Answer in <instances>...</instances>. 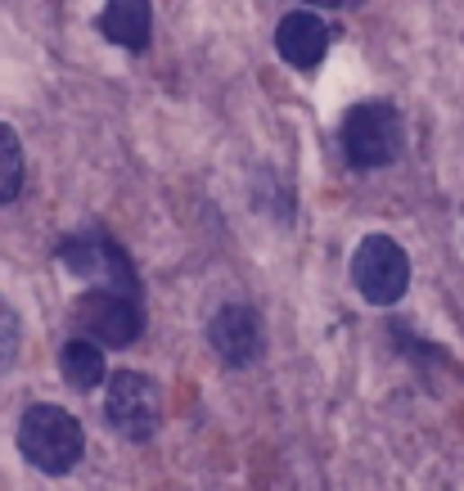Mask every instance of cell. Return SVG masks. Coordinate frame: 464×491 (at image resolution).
Instances as JSON below:
<instances>
[{
	"mask_svg": "<svg viewBox=\"0 0 464 491\" xmlns=\"http://www.w3.org/2000/svg\"><path fill=\"white\" fill-rule=\"evenodd\" d=\"M23 190V140L14 136V127L0 122V208L14 203Z\"/></svg>",
	"mask_w": 464,
	"mask_h": 491,
	"instance_id": "8fae6325",
	"label": "cell"
},
{
	"mask_svg": "<svg viewBox=\"0 0 464 491\" xmlns=\"http://www.w3.org/2000/svg\"><path fill=\"white\" fill-rule=\"evenodd\" d=\"M19 347H23V325H19L14 307L5 302V293H0V374L19 361Z\"/></svg>",
	"mask_w": 464,
	"mask_h": 491,
	"instance_id": "7c38bea8",
	"label": "cell"
},
{
	"mask_svg": "<svg viewBox=\"0 0 464 491\" xmlns=\"http://www.w3.org/2000/svg\"><path fill=\"white\" fill-rule=\"evenodd\" d=\"M55 257H59L73 275H82V280H95V284H109V289H127V293H136V271H131L127 253H122L104 230L68 235V239L55 248Z\"/></svg>",
	"mask_w": 464,
	"mask_h": 491,
	"instance_id": "8992f818",
	"label": "cell"
},
{
	"mask_svg": "<svg viewBox=\"0 0 464 491\" xmlns=\"http://www.w3.org/2000/svg\"><path fill=\"white\" fill-rule=\"evenodd\" d=\"M208 343H212V352H217L226 365L244 370V365H253V361L262 356L266 334H262V320H257L253 307L230 302V307H221V311L208 320Z\"/></svg>",
	"mask_w": 464,
	"mask_h": 491,
	"instance_id": "52a82bcc",
	"label": "cell"
},
{
	"mask_svg": "<svg viewBox=\"0 0 464 491\" xmlns=\"http://www.w3.org/2000/svg\"><path fill=\"white\" fill-rule=\"evenodd\" d=\"M275 50H280V59L284 64H293V68H316L320 59H325V50H329V28L311 14V10H293V14H284L280 19V28H275Z\"/></svg>",
	"mask_w": 464,
	"mask_h": 491,
	"instance_id": "ba28073f",
	"label": "cell"
},
{
	"mask_svg": "<svg viewBox=\"0 0 464 491\" xmlns=\"http://www.w3.org/2000/svg\"><path fill=\"white\" fill-rule=\"evenodd\" d=\"M100 32L104 41L122 46V50H145L154 19H149V0H109L100 14Z\"/></svg>",
	"mask_w": 464,
	"mask_h": 491,
	"instance_id": "9c48e42d",
	"label": "cell"
},
{
	"mask_svg": "<svg viewBox=\"0 0 464 491\" xmlns=\"http://www.w3.org/2000/svg\"><path fill=\"white\" fill-rule=\"evenodd\" d=\"M307 5H329V10H338V5H343V0H307Z\"/></svg>",
	"mask_w": 464,
	"mask_h": 491,
	"instance_id": "4fadbf2b",
	"label": "cell"
},
{
	"mask_svg": "<svg viewBox=\"0 0 464 491\" xmlns=\"http://www.w3.org/2000/svg\"><path fill=\"white\" fill-rule=\"evenodd\" d=\"M338 145L343 158L361 172H379L388 163H397L401 154V118L392 104H356L347 109L343 127H338Z\"/></svg>",
	"mask_w": 464,
	"mask_h": 491,
	"instance_id": "7a4b0ae2",
	"label": "cell"
},
{
	"mask_svg": "<svg viewBox=\"0 0 464 491\" xmlns=\"http://www.w3.org/2000/svg\"><path fill=\"white\" fill-rule=\"evenodd\" d=\"M19 451L32 469L64 478V473L77 469V460L86 451V433L59 406H28L23 419H19Z\"/></svg>",
	"mask_w": 464,
	"mask_h": 491,
	"instance_id": "6da1fadb",
	"label": "cell"
},
{
	"mask_svg": "<svg viewBox=\"0 0 464 491\" xmlns=\"http://www.w3.org/2000/svg\"><path fill=\"white\" fill-rule=\"evenodd\" d=\"M104 415L109 424L131 437V442H149L163 424V388L140 374V370H122L109 379V392H104Z\"/></svg>",
	"mask_w": 464,
	"mask_h": 491,
	"instance_id": "5b68a950",
	"label": "cell"
},
{
	"mask_svg": "<svg viewBox=\"0 0 464 491\" xmlns=\"http://www.w3.org/2000/svg\"><path fill=\"white\" fill-rule=\"evenodd\" d=\"M59 370L77 392H95L104 383V347L91 338H68L59 352Z\"/></svg>",
	"mask_w": 464,
	"mask_h": 491,
	"instance_id": "30bf717a",
	"label": "cell"
},
{
	"mask_svg": "<svg viewBox=\"0 0 464 491\" xmlns=\"http://www.w3.org/2000/svg\"><path fill=\"white\" fill-rule=\"evenodd\" d=\"M77 329H86V338L100 347H131L145 329V311L136 293L95 284L91 293L77 298Z\"/></svg>",
	"mask_w": 464,
	"mask_h": 491,
	"instance_id": "277c9868",
	"label": "cell"
},
{
	"mask_svg": "<svg viewBox=\"0 0 464 491\" xmlns=\"http://www.w3.org/2000/svg\"><path fill=\"white\" fill-rule=\"evenodd\" d=\"M352 280L370 307H392L410 289V257L392 235H365L352 253Z\"/></svg>",
	"mask_w": 464,
	"mask_h": 491,
	"instance_id": "3957f363",
	"label": "cell"
}]
</instances>
